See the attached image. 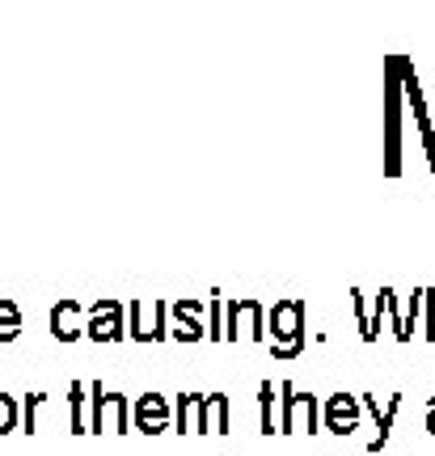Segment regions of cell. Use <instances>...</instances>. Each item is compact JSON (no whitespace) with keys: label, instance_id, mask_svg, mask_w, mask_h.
<instances>
[{"label":"cell","instance_id":"13","mask_svg":"<svg viewBox=\"0 0 435 456\" xmlns=\"http://www.w3.org/2000/svg\"><path fill=\"white\" fill-rule=\"evenodd\" d=\"M359 406L372 414V423H376V436L368 440V452H381L389 444V436H393V423H398V410H402V393H393L385 406L372 397V393H359Z\"/></svg>","mask_w":435,"mask_h":456},{"label":"cell","instance_id":"7","mask_svg":"<svg viewBox=\"0 0 435 456\" xmlns=\"http://www.w3.org/2000/svg\"><path fill=\"white\" fill-rule=\"evenodd\" d=\"M364 423V406H359V393H330L322 402V427L330 436H351Z\"/></svg>","mask_w":435,"mask_h":456},{"label":"cell","instance_id":"21","mask_svg":"<svg viewBox=\"0 0 435 456\" xmlns=\"http://www.w3.org/2000/svg\"><path fill=\"white\" fill-rule=\"evenodd\" d=\"M43 402H47V393H26V397H21V431H26V436L38 431V406H43Z\"/></svg>","mask_w":435,"mask_h":456},{"label":"cell","instance_id":"11","mask_svg":"<svg viewBox=\"0 0 435 456\" xmlns=\"http://www.w3.org/2000/svg\"><path fill=\"white\" fill-rule=\"evenodd\" d=\"M389 288H381L376 296L359 292L351 288V309H355V322H359V338L364 342H376L381 338V317H389Z\"/></svg>","mask_w":435,"mask_h":456},{"label":"cell","instance_id":"16","mask_svg":"<svg viewBox=\"0 0 435 456\" xmlns=\"http://www.w3.org/2000/svg\"><path fill=\"white\" fill-rule=\"evenodd\" d=\"M259 427L262 436H279V423H275V385L262 380L259 385Z\"/></svg>","mask_w":435,"mask_h":456},{"label":"cell","instance_id":"24","mask_svg":"<svg viewBox=\"0 0 435 456\" xmlns=\"http://www.w3.org/2000/svg\"><path fill=\"white\" fill-rule=\"evenodd\" d=\"M127 338L148 342V330H144V305H140V300H131V305H127Z\"/></svg>","mask_w":435,"mask_h":456},{"label":"cell","instance_id":"1","mask_svg":"<svg viewBox=\"0 0 435 456\" xmlns=\"http://www.w3.org/2000/svg\"><path fill=\"white\" fill-rule=\"evenodd\" d=\"M305 317L308 305L296 300V296H283L267 309V342H271V355L275 359H296L305 351Z\"/></svg>","mask_w":435,"mask_h":456},{"label":"cell","instance_id":"23","mask_svg":"<svg viewBox=\"0 0 435 456\" xmlns=\"http://www.w3.org/2000/svg\"><path fill=\"white\" fill-rule=\"evenodd\" d=\"M152 342H165L169 338V300H157L152 305V330H148Z\"/></svg>","mask_w":435,"mask_h":456},{"label":"cell","instance_id":"25","mask_svg":"<svg viewBox=\"0 0 435 456\" xmlns=\"http://www.w3.org/2000/svg\"><path fill=\"white\" fill-rule=\"evenodd\" d=\"M423 338L435 342V292L423 288Z\"/></svg>","mask_w":435,"mask_h":456},{"label":"cell","instance_id":"15","mask_svg":"<svg viewBox=\"0 0 435 456\" xmlns=\"http://www.w3.org/2000/svg\"><path fill=\"white\" fill-rule=\"evenodd\" d=\"M242 326L254 342H267V305L262 300H254V296L242 300Z\"/></svg>","mask_w":435,"mask_h":456},{"label":"cell","instance_id":"9","mask_svg":"<svg viewBox=\"0 0 435 456\" xmlns=\"http://www.w3.org/2000/svg\"><path fill=\"white\" fill-rule=\"evenodd\" d=\"M169 423H174V410L165 402V393H144V397L131 402V427L135 431L161 436V431H169Z\"/></svg>","mask_w":435,"mask_h":456},{"label":"cell","instance_id":"19","mask_svg":"<svg viewBox=\"0 0 435 456\" xmlns=\"http://www.w3.org/2000/svg\"><path fill=\"white\" fill-rule=\"evenodd\" d=\"M21 427V397H9V393H0V436H9Z\"/></svg>","mask_w":435,"mask_h":456},{"label":"cell","instance_id":"4","mask_svg":"<svg viewBox=\"0 0 435 456\" xmlns=\"http://www.w3.org/2000/svg\"><path fill=\"white\" fill-rule=\"evenodd\" d=\"M322 427V402L313 393H300L291 380L279 385V436H296V431H317Z\"/></svg>","mask_w":435,"mask_h":456},{"label":"cell","instance_id":"20","mask_svg":"<svg viewBox=\"0 0 435 456\" xmlns=\"http://www.w3.org/2000/svg\"><path fill=\"white\" fill-rule=\"evenodd\" d=\"M208 338L211 342L225 338V296L220 292H211V300H208Z\"/></svg>","mask_w":435,"mask_h":456},{"label":"cell","instance_id":"14","mask_svg":"<svg viewBox=\"0 0 435 456\" xmlns=\"http://www.w3.org/2000/svg\"><path fill=\"white\" fill-rule=\"evenodd\" d=\"M68 427L72 436H89V385L85 380L68 385Z\"/></svg>","mask_w":435,"mask_h":456},{"label":"cell","instance_id":"12","mask_svg":"<svg viewBox=\"0 0 435 456\" xmlns=\"http://www.w3.org/2000/svg\"><path fill=\"white\" fill-rule=\"evenodd\" d=\"M47 326H51V338L55 342H77V338H85L89 313H85L81 300H55V305H51Z\"/></svg>","mask_w":435,"mask_h":456},{"label":"cell","instance_id":"3","mask_svg":"<svg viewBox=\"0 0 435 456\" xmlns=\"http://www.w3.org/2000/svg\"><path fill=\"white\" fill-rule=\"evenodd\" d=\"M127 436L131 431V397L106 393L102 380H89V436Z\"/></svg>","mask_w":435,"mask_h":456},{"label":"cell","instance_id":"26","mask_svg":"<svg viewBox=\"0 0 435 456\" xmlns=\"http://www.w3.org/2000/svg\"><path fill=\"white\" fill-rule=\"evenodd\" d=\"M414 322H423V288H414L406 296V330L410 334H414Z\"/></svg>","mask_w":435,"mask_h":456},{"label":"cell","instance_id":"6","mask_svg":"<svg viewBox=\"0 0 435 456\" xmlns=\"http://www.w3.org/2000/svg\"><path fill=\"white\" fill-rule=\"evenodd\" d=\"M85 338L89 342H123L127 338V305L114 300V296H102L89 305V326H85Z\"/></svg>","mask_w":435,"mask_h":456},{"label":"cell","instance_id":"27","mask_svg":"<svg viewBox=\"0 0 435 456\" xmlns=\"http://www.w3.org/2000/svg\"><path fill=\"white\" fill-rule=\"evenodd\" d=\"M427 436H435V393L427 397Z\"/></svg>","mask_w":435,"mask_h":456},{"label":"cell","instance_id":"2","mask_svg":"<svg viewBox=\"0 0 435 456\" xmlns=\"http://www.w3.org/2000/svg\"><path fill=\"white\" fill-rule=\"evenodd\" d=\"M402 174V68L398 55L385 60V178Z\"/></svg>","mask_w":435,"mask_h":456},{"label":"cell","instance_id":"17","mask_svg":"<svg viewBox=\"0 0 435 456\" xmlns=\"http://www.w3.org/2000/svg\"><path fill=\"white\" fill-rule=\"evenodd\" d=\"M21 334V309L9 296H0V342H13Z\"/></svg>","mask_w":435,"mask_h":456},{"label":"cell","instance_id":"8","mask_svg":"<svg viewBox=\"0 0 435 456\" xmlns=\"http://www.w3.org/2000/svg\"><path fill=\"white\" fill-rule=\"evenodd\" d=\"M203 313H208V300H194V296H186V300H174L169 305V338L174 342H203L208 338V322H203Z\"/></svg>","mask_w":435,"mask_h":456},{"label":"cell","instance_id":"10","mask_svg":"<svg viewBox=\"0 0 435 456\" xmlns=\"http://www.w3.org/2000/svg\"><path fill=\"white\" fill-rule=\"evenodd\" d=\"M174 419L182 436H211V393H182Z\"/></svg>","mask_w":435,"mask_h":456},{"label":"cell","instance_id":"22","mask_svg":"<svg viewBox=\"0 0 435 456\" xmlns=\"http://www.w3.org/2000/svg\"><path fill=\"white\" fill-rule=\"evenodd\" d=\"M211 414H216V436H228V427H233V402H228V393H211Z\"/></svg>","mask_w":435,"mask_h":456},{"label":"cell","instance_id":"5","mask_svg":"<svg viewBox=\"0 0 435 456\" xmlns=\"http://www.w3.org/2000/svg\"><path fill=\"white\" fill-rule=\"evenodd\" d=\"M398 68H402V98L414 110V127H419V140L427 148V161H431V174H435V123H431V110H427V94H423L419 72H414V64L406 55H398Z\"/></svg>","mask_w":435,"mask_h":456},{"label":"cell","instance_id":"18","mask_svg":"<svg viewBox=\"0 0 435 456\" xmlns=\"http://www.w3.org/2000/svg\"><path fill=\"white\" fill-rule=\"evenodd\" d=\"M385 296H389V330H393V338H398V342H410L414 334L406 330V309H402V300H398V292H393V288H389Z\"/></svg>","mask_w":435,"mask_h":456}]
</instances>
